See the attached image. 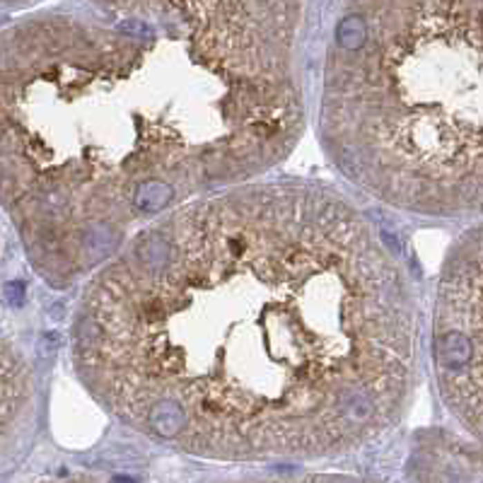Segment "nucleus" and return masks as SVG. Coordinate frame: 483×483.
<instances>
[{"instance_id": "nucleus-1", "label": "nucleus", "mask_w": 483, "mask_h": 483, "mask_svg": "<svg viewBox=\"0 0 483 483\" xmlns=\"http://www.w3.org/2000/svg\"><path fill=\"white\" fill-rule=\"evenodd\" d=\"M418 321L379 230L336 191L247 184L140 230L73 321L85 389L131 430L227 462L353 452L401 421Z\"/></svg>"}, {"instance_id": "nucleus-2", "label": "nucleus", "mask_w": 483, "mask_h": 483, "mask_svg": "<svg viewBox=\"0 0 483 483\" xmlns=\"http://www.w3.org/2000/svg\"><path fill=\"white\" fill-rule=\"evenodd\" d=\"M297 3H106L0 34V203L53 287L305 131Z\"/></svg>"}, {"instance_id": "nucleus-3", "label": "nucleus", "mask_w": 483, "mask_h": 483, "mask_svg": "<svg viewBox=\"0 0 483 483\" xmlns=\"http://www.w3.org/2000/svg\"><path fill=\"white\" fill-rule=\"evenodd\" d=\"M319 135L377 201L483 208V3H360L336 22Z\"/></svg>"}, {"instance_id": "nucleus-4", "label": "nucleus", "mask_w": 483, "mask_h": 483, "mask_svg": "<svg viewBox=\"0 0 483 483\" xmlns=\"http://www.w3.org/2000/svg\"><path fill=\"white\" fill-rule=\"evenodd\" d=\"M433 365L447 411L483 445V227L457 244L442 268Z\"/></svg>"}, {"instance_id": "nucleus-5", "label": "nucleus", "mask_w": 483, "mask_h": 483, "mask_svg": "<svg viewBox=\"0 0 483 483\" xmlns=\"http://www.w3.org/2000/svg\"><path fill=\"white\" fill-rule=\"evenodd\" d=\"M29 401V372L24 360L0 341V445L17 428Z\"/></svg>"}]
</instances>
